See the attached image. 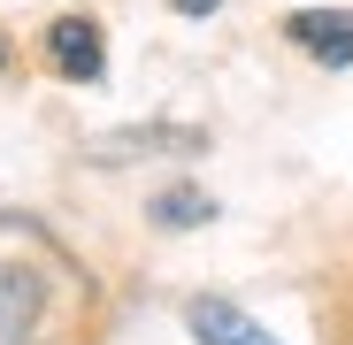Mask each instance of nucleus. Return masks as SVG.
<instances>
[{
  "instance_id": "obj_6",
  "label": "nucleus",
  "mask_w": 353,
  "mask_h": 345,
  "mask_svg": "<svg viewBox=\"0 0 353 345\" xmlns=\"http://www.w3.org/2000/svg\"><path fill=\"white\" fill-rule=\"evenodd\" d=\"M223 0H176V16H215Z\"/></svg>"
},
{
  "instance_id": "obj_3",
  "label": "nucleus",
  "mask_w": 353,
  "mask_h": 345,
  "mask_svg": "<svg viewBox=\"0 0 353 345\" xmlns=\"http://www.w3.org/2000/svg\"><path fill=\"white\" fill-rule=\"evenodd\" d=\"M185 330H192L200 345H276L254 315H239L230 300H192V307H185Z\"/></svg>"
},
{
  "instance_id": "obj_2",
  "label": "nucleus",
  "mask_w": 353,
  "mask_h": 345,
  "mask_svg": "<svg viewBox=\"0 0 353 345\" xmlns=\"http://www.w3.org/2000/svg\"><path fill=\"white\" fill-rule=\"evenodd\" d=\"M46 54H54V70H62V77L92 85V77H100V62H108V39H100V23H85V16H62V23L46 31Z\"/></svg>"
},
{
  "instance_id": "obj_1",
  "label": "nucleus",
  "mask_w": 353,
  "mask_h": 345,
  "mask_svg": "<svg viewBox=\"0 0 353 345\" xmlns=\"http://www.w3.org/2000/svg\"><path fill=\"white\" fill-rule=\"evenodd\" d=\"M284 39L307 46L323 70H345V62H353V16H345V8H300V16L284 23Z\"/></svg>"
},
{
  "instance_id": "obj_7",
  "label": "nucleus",
  "mask_w": 353,
  "mask_h": 345,
  "mask_svg": "<svg viewBox=\"0 0 353 345\" xmlns=\"http://www.w3.org/2000/svg\"><path fill=\"white\" fill-rule=\"evenodd\" d=\"M0 62H8V39H0Z\"/></svg>"
},
{
  "instance_id": "obj_5",
  "label": "nucleus",
  "mask_w": 353,
  "mask_h": 345,
  "mask_svg": "<svg viewBox=\"0 0 353 345\" xmlns=\"http://www.w3.org/2000/svg\"><path fill=\"white\" fill-rule=\"evenodd\" d=\"M208 215H215L208 192H161V200H154V222H169V230H176V222H208Z\"/></svg>"
},
{
  "instance_id": "obj_4",
  "label": "nucleus",
  "mask_w": 353,
  "mask_h": 345,
  "mask_svg": "<svg viewBox=\"0 0 353 345\" xmlns=\"http://www.w3.org/2000/svg\"><path fill=\"white\" fill-rule=\"evenodd\" d=\"M200 131H131V138H100L92 161H131V154H192Z\"/></svg>"
}]
</instances>
